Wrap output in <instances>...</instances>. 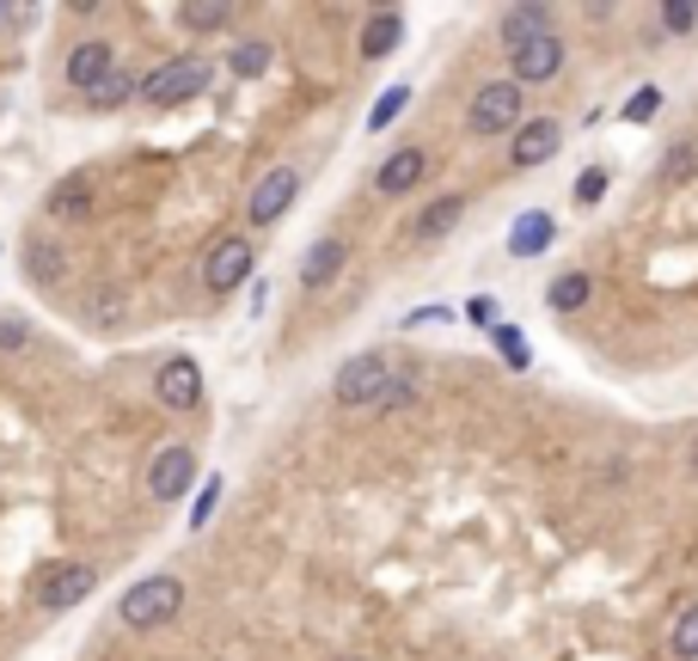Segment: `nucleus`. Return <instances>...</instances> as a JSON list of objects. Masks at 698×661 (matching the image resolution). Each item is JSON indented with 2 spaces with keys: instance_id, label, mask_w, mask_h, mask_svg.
Listing matches in <instances>:
<instances>
[{
  "instance_id": "nucleus-1",
  "label": "nucleus",
  "mask_w": 698,
  "mask_h": 661,
  "mask_svg": "<svg viewBox=\"0 0 698 661\" xmlns=\"http://www.w3.org/2000/svg\"><path fill=\"white\" fill-rule=\"evenodd\" d=\"M178 606H185V582H178V576H147V582H135L117 600V618L135 630H154V625H166V618H178Z\"/></svg>"
},
{
  "instance_id": "nucleus-2",
  "label": "nucleus",
  "mask_w": 698,
  "mask_h": 661,
  "mask_svg": "<svg viewBox=\"0 0 698 661\" xmlns=\"http://www.w3.org/2000/svg\"><path fill=\"white\" fill-rule=\"evenodd\" d=\"M392 355L387 350H362L350 355L338 368V380H331V392H338V404H380V392L392 386Z\"/></svg>"
},
{
  "instance_id": "nucleus-3",
  "label": "nucleus",
  "mask_w": 698,
  "mask_h": 661,
  "mask_svg": "<svg viewBox=\"0 0 698 661\" xmlns=\"http://www.w3.org/2000/svg\"><path fill=\"white\" fill-rule=\"evenodd\" d=\"M202 86H209V62H202V56H178V62L154 68V74L141 80L147 105H159V110H171V105H185V98H197Z\"/></svg>"
},
{
  "instance_id": "nucleus-4",
  "label": "nucleus",
  "mask_w": 698,
  "mask_h": 661,
  "mask_svg": "<svg viewBox=\"0 0 698 661\" xmlns=\"http://www.w3.org/2000/svg\"><path fill=\"white\" fill-rule=\"evenodd\" d=\"M93 564H49L37 569V582H32V600L44 606V613H68V606H80V600L93 594Z\"/></svg>"
},
{
  "instance_id": "nucleus-5",
  "label": "nucleus",
  "mask_w": 698,
  "mask_h": 661,
  "mask_svg": "<svg viewBox=\"0 0 698 661\" xmlns=\"http://www.w3.org/2000/svg\"><path fill=\"white\" fill-rule=\"evenodd\" d=\"M190 484H197V453H190L185 441L159 447L154 465H147V496H154V503H178Z\"/></svg>"
},
{
  "instance_id": "nucleus-6",
  "label": "nucleus",
  "mask_w": 698,
  "mask_h": 661,
  "mask_svg": "<svg viewBox=\"0 0 698 661\" xmlns=\"http://www.w3.org/2000/svg\"><path fill=\"white\" fill-rule=\"evenodd\" d=\"M521 123V80H490L478 98H472V129L478 135H502V129Z\"/></svg>"
},
{
  "instance_id": "nucleus-7",
  "label": "nucleus",
  "mask_w": 698,
  "mask_h": 661,
  "mask_svg": "<svg viewBox=\"0 0 698 661\" xmlns=\"http://www.w3.org/2000/svg\"><path fill=\"white\" fill-rule=\"evenodd\" d=\"M251 258H258V251H251L246 233H227V239H221V246L209 251V263H202V282H209L215 294H233L239 282L251 276Z\"/></svg>"
},
{
  "instance_id": "nucleus-8",
  "label": "nucleus",
  "mask_w": 698,
  "mask_h": 661,
  "mask_svg": "<svg viewBox=\"0 0 698 661\" xmlns=\"http://www.w3.org/2000/svg\"><path fill=\"white\" fill-rule=\"evenodd\" d=\"M154 392H159L166 411H190V404L202 399V368L190 362V355H171L166 368L154 374Z\"/></svg>"
},
{
  "instance_id": "nucleus-9",
  "label": "nucleus",
  "mask_w": 698,
  "mask_h": 661,
  "mask_svg": "<svg viewBox=\"0 0 698 661\" xmlns=\"http://www.w3.org/2000/svg\"><path fill=\"white\" fill-rule=\"evenodd\" d=\"M295 190H300V178H295L288 166L264 172V178H258V190H251V227H270V221H282V215H288V202H295Z\"/></svg>"
},
{
  "instance_id": "nucleus-10",
  "label": "nucleus",
  "mask_w": 698,
  "mask_h": 661,
  "mask_svg": "<svg viewBox=\"0 0 698 661\" xmlns=\"http://www.w3.org/2000/svg\"><path fill=\"white\" fill-rule=\"evenodd\" d=\"M110 74H117V68H110V44H105V37H86V44L68 49V86H74V93H98Z\"/></svg>"
},
{
  "instance_id": "nucleus-11",
  "label": "nucleus",
  "mask_w": 698,
  "mask_h": 661,
  "mask_svg": "<svg viewBox=\"0 0 698 661\" xmlns=\"http://www.w3.org/2000/svg\"><path fill=\"white\" fill-rule=\"evenodd\" d=\"M564 68V37L558 32H545V37H533L528 49H514V80L521 86H540V80H552Z\"/></svg>"
},
{
  "instance_id": "nucleus-12",
  "label": "nucleus",
  "mask_w": 698,
  "mask_h": 661,
  "mask_svg": "<svg viewBox=\"0 0 698 661\" xmlns=\"http://www.w3.org/2000/svg\"><path fill=\"white\" fill-rule=\"evenodd\" d=\"M558 147H564V129L552 123V117H540V123H528V129H521V141L509 147V160H514L521 172H528V166H545V160L558 154Z\"/></svg>"
},
{
  "instance_id": "nucleus-13",
  "label": "nucleus",
  "mask_w": 698,
  "mask_h": 661,
  "mask_svg": "<svg viewBox=\"0 0 698 661\" xmlns=\"http://www.w3.org/2000/svg\"><path fill=\"white\" fill-rule=\"evenodd\" d=\"M423 172H429V154H423V147H399V154L380 166V178H374V185H380V197H404V190L423 185Z\"/></svg>"
},
{
  "instance_id": "nucleus-14",
  "label": "nucleus",
  "mask_w": 698,
  "mask_h": 661,
  "mask_svg": "<svg viewBox=\"0 0 698 661\" xmlns=\"http://www.w3.org/2000/svg\"><path fill=\"white\" fill-rule=\"evenodd\" d=\"M343 258H350L343 239H312V251L300 258V288H331L338 270H343Z\"/></svg>"
},
{
  "instance_id": "nucleus-15",
  "label": "nucleus",
  "mask_w": 698,
  "mask_h": 661,
  "mask_svg": "<svg viewBox=\"0 0 698 661\" xmlns=\"http://www.w3.org/2000/svg\"><path fill=\"white\" fill-rule=\"evenodd\" d=\"M545 32H552V13H545V7H509V13H502V44H509V56L528 49L533 37H545Z\"/></svg>"
},
{
  "instance_id": "nucleus-16",
  "label": "nucleus",
  "mask_w": 698,
  "mask_h": 661,
  "mask_svg": "<svg viewBox=\"0 0 698 661\" xmlns=\"http://www.w3.org/2000/svg\"><path fill=\"white\" fill-rule=\"evenodd\" d=\"M552 233H558V227H552V215H545V209L521 215V221L509 227V258H540V251L552 246Z\"/></svg>"
},
{
  "instance_id": "nucleus-17",
  "label": "nucleus",
  "mask_w": 698,
  "mask_h": 661,
  "mask_svg": "<svg viewBox=\"0 0 698 661\" xmlns=\"http://www.w3.org/2000/svg\"><path fill=\"white\" fill-rule=\"evenodd\" d=\"M86 324H93V331H123L129 324V288H98L93 300H86Z\"/></svg>"
},
{
  "instance_id": "nucleus-18",
  "label": "nucleus",
  "mask_w": 698,
  "mask_h": 661,
  "mask_svg": "<svg viewBox=\"0 0 698 661\" xmlns=\"http://www.w3.org/2000/svg\"><path fill=\"white\" fill-rule=\"evenodd\" d=\"M399 37H404V19L399 13H374L368 25H362V56H368V62H380V56H392V49H399Z\"/></svg>"
},
{
  "instance_id": "nucleus-19",
  "label": "nucleus",
  "mask_w": 698,
  "mask_h": 661,
  "mask_svg": "<svg viewBox=\"0 0 698 661\" xmlns=\"http://www.w3.org/2000/svg\"><path fill=\"white\" fill-rule=\"evenodd\" d=\"M589 294H594V282L582 276V270H564V276L545 288V307H552V312H576V307H589Z\"/></svg>"
},
{
  "instance_id": "nucleus-20",
  "label": "nucleus",
  "mask_w": 698,
  "mask_h": 661,
  "mask_svg": "<svg viewBox=\"0 0 698 661\" xmlns=\"http://www.w3.org/2000/svg\"><path fill=\"white\" fill-rule=\"evenodd\" d=\"M25 276H32L37 288H56V282H62V251L49 246V239H32V246H25Z\"/></svg>"
},
{
  "instance_id": "nucleus-21",
  "label": "nucleus",
  "mask_w": 698,
  "mask_h": 661,
  "mask_svg": "<svg viewBox=\"0 0 698 661\" xmlns=\"http://www.w3.org/2000/svg\"><path fill=\"white\" fill-rule=\"evenodd\" d=\"M264 68H270V44H264V37H246V44L227 49V74L233 80H258Z\"/></svg>"
},
{
  "instance_id": "nucleus-22",
  "label": "nucleus",
  "mask_w": 698,
  "mask_h": 661,
  "mask_svg": "<svg viewBox=\"0 0 698 661\" xmlns=\"http://www.w3.org/2000/svg\"><path fill=\"white\" fill-rule=\"evenodd\" d=\"M460 215H465V202H460V197H441V202H429V209H423L417 233H423V239H448Z\"/></svg>"
},
{
  "instance_id": "nucleus-23",
  "label": "nucleus",
  "mask_w": 698,
  "mask_h": 661,
  "mask_svg": "<svg viewBox=\"0 0 698 661\" xmlns=\"http://www.w3.org/2000/svg\"><path fill=\"white\" fill-rule=\"evenodd\" d=\"M667 644H674L681 661H698V606H686V613L674 618V637H667Z\"/></svg>"
},
{
  "instance_id": "nucleus-24",
  "label": "nucleus",
  "mask_w": 698,
  "mask_h": 661,
  "mask_svg": "<svg viewBox=\"0 0 698 661\" xmlns=\"http://www.w3.org/2000/svg\"><path fill=\"white\" fill-rule=\"evenodd\" d=\"M49 209H56L62 221H80L86 209H93V190H86V185H62L56 197H49Z\"/></svg>"
},
{
  "instance_id": "nucleus-25",
  "label": "nucleus",
  "mask_w": 698,
  "mask_h": 661,
  "mask_svg": "<svg viewBox=\"0 0 698 661\" xmlns=\"http://www.w3.org/2000/svg\"><path fill=\"white\" fill-rule=\"evenodd\" d=\"M490 338H497V350H502V362H509V368H528V362H533L528 338H521L514 324H490Z\"/></svg>"
},
{
  "instance_id": "nucleus-26",
  "label": "nucleus",
  "mask_w": 698,
  "mask_h": 661,
  "mask_svg": "<svg viewBox=\"0 0 698 661\" xmlns=\"http://www.w3.org/2000/svg\"><path fill=\"white\" fill-rule=\"evenodd\" d=\"M693 172H698V141H681V147L662 160V178L667 185H681V178H693Z\"/></svg>"
},
{
  "instance_id": "nucleus-27",
  "label": "nucleus",
  "mask_w": 698,
  "mask_h": 661,
  "mask_svg": "<svg viewBox=\"0 0 698 661\" xmlns=\"http://www.w3.org/2000/svg\"><path fill=\"white\" fill-rule=\"evenodd\" d=\"M178 19H185L190 32H221V25L233 19V7H185Z\"/></svg>"
},
{
  "instance_id": "nucleus-28",
  "label": "nucleus",
  "mask_w": 698,
  "mask_h": 661,
  "mask_svg": "<svg viewBox=\"0 0 698 661\" xmlns=\"http://www.w3.org/2000/svg\"><path fill=\"white\" fill-rule=\"evenodd\" d=\"M404 105H411V86H392V93L380 98V105H374V110H368V129H387V123H392V117H399Z\"/></svg>"
},
{
  "instance_id": "nucleus-29",
  "label": "nucleus",
  "mask_w": 698,
  "mask_h": 661,
  "mask_svg": "<svg viewBox=\"0 0 698 661\" xmlns=\"http://www.w3.org/2000/svg\"><path fill=\"white\" fill-rule=\"evenodd\" d=\"M411 399H417V374L399 368V374H392V386L380 392V411H392V404H411Z\"/></svg>"
},
{
  "instance_id": "nucleus-30",
  "label": "nucleus",
  "mask_w": 698,
  "mask_h": 661,
  "mask_svg": "<svg viewBox=\"0 0 698 661\" xmlns=\"http://www.w3.org/2000/svg\"><path fill=\"white\" fill-rule=\"evenodd\" d=\"M129 93H135V74H123V68H117V74H110L105 86L93 93V105H105V110H110V105H123Z\"/></svg>"
},
{
  "instance_id": "nucleus-31",
  "label": "nucleus",
  "mask_w": 698,
  "mask_h": 661,
  "mask_svg": "<svg viewBox=\"0 0 698 661\" xmlns=\"http://www.w3.org/2000/svg\"><path fill=\"white\" fill-rule=\"evenodd\" d=\"M655 110H662V93H655V86H637V98L625 105V123H650Z\"/></svg>"
},
{
  "instance_id": "nucleus-32",
  "label": "nucleus",
  "mask_w": 698,
  "mask_h": 661,
  "mask_svg": "<svg viewBox=\"0 0 698 661\" xmlns=\"http://www.w3.org/2000/svg\"><path fill=\"white\" fill-rule=\"evenodd\" d=\"M601 197H606V172H601V166H589L582 178H576V202H582V209H594Z\"/></svg>"
},
{
  "instance_id": "nucleus-33",
  "label": "nucleus",
  "mask_w": 698,
  "mask_h": 661,
  "mask_svg": "<svg viewBox=\"0 0 698 661\" xmlns=\"http://www.w3.org/2000/svg\"><path fill=\"white\" fill-rule=\"evenodd\" d=\"M693 25H698V7H686V0L662 7V32H693Z\"/></svg>"
},
{
  "instance_id": "nucleus-34",
  "label": "nucleus",
  "mask_w": 698,
  "mask_h": 661,
  "mask_svg": "<svg viewBox=\"0 0 698 661\" xmlns=\"http://www.w3.org/2000/svg\"><path fill=\"white\" fill-rule=\"evenodd\" d=\"M215 503H221V477H209V484H202V496H197V508H190V527H209Z\"/></svg>"
},
{
  "instance_id": "nucleus-35",
  "label": "nucleus",
  "mask_w": 698,
  "mask_h": 661,
  "mask_svg": "<svg viewBox=\"0 0 698 661\" xmlns=\"http://www.w3.org/2000/svg\"><path fill=\"white\" fill-rule=\"evenodd\" d=\"M25 338H32L25 319H0V350H25Z\"/></svg>"
},
{
  "instance_id": "nucleus-36",
  "label": "nucleus",
  "mask_w": 698,
  "mask_h": 661,
  "mask_svg": "<svg viewBox=\"0 0 698 661\" xmlns=\"http://www.w3.org/2000/svg\"><path fill=\"white\" fill-rule=\"evenodd\" d=\"M441 319H448V307H417L404 324H441Z\"/></svg>"
},
{
  "instance_id": "nucleus-37",
  "label": "nucleus",
  "mask_w": 698,
  "mask_h": 661,
  "mask_svg": "<svg viewBox=\"0 0 698 661\" xmlns=\"http://www.w3.org/2000/svg\"><path fill=\"white\" fill-rule=\"evenodd\" d=\"M465 312H472V324H490V319H497V307H490V300H472Z\"/></svg>"
},
{
  "instance_id": "nucleus-38",
  "label": "nucleus",
  "mask_w": 698,
  "mask_h": 661,
  "mask_svg": "<svg viewBox=\"0 0 698 661\" xmlns=\"http://www.w3.org/2000/svg\"><path fill=\"white\" fill-rule=\"evenodd\" d=\"M693 472H698V435H693Z\"/></svg>"
}]
</instances>
